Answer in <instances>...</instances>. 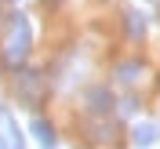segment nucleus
<instances>
[{"instance_id": "f257e3e1", "label": "nucleus", "mask_w": 160, "mask_h": 149, "mask_svg": "<svg viewBox=\"0 0 160 149\" xmlns=\"http://www.w3.org/2000/svg\"><path fill=\"white\" fill-rule=\"evenodd\" d=\"M29 44H33L29 18H26V15H11L8 37H4V62H8V66H18V62L29 55Z\"/></svg>"}, {"instance_id": "20e7f679", "label": "nucleus", "mask_w": 160, "mask_h": 149, "mask_svg": "<svg viewBox=\"0 0 160 149\" xmlns=\"http://www.w3.org/2000/svg\"><path fill=\"white\" fill-rule=\"evenodd\" d=\"M109 91H106V87H91L88 91V109L91 113H106V109H109Z\"/></svg>"}, {"instance_id": "f03ea898", "label": "nucleus", "mask_w": 160, "mask_h": 149, "mask_svg": "<svg viewBox=\"0 0 160 149\" xmlns=\"http://www.w3.org/2000/svg\"><path fill=\"white\" fill-rule=\"evenodd\" d=\"M40 95H44V80H40L37 73H22L18 77V98L26 102V106H37Z\"/></svg>"}, {"instance_id": "0eeeda50", "label": "nucleus", "mask_w": 160, "mask_h": 149, "mask_svg": "<svg viewBox=\"0 0 160 149\" xmlns=\"http://www.w3.org/2000/svg\"><path fill=\"white\" fill-rule=\"evenodd\" d=\"M138 73H142L138 62H128V66H120V69H117V80H120V84H135V80H138Z\"/></svg>"}, {"instance_id": "7ed1b4c3", "label": "nucleus", "mask_w": 160, "mask_h": 149, "mask_svg": "<svg viewBox=\"0 0 160 149\" xmlns=\"http://www.w3.org/2000/svg\"><path fill=\"white\" fill-rule=\"evenodd\" d=\"M0 146H22L18 124H15L11 109H4V106H0Z\"/></svg>"}, {"instance_id": "1a4fd4ad", "label": "nucleus", "mask_w": 160, "mask_h": 149, "mask_svg": "<svg viewBox=\"0 0 160 149\" xmlns=\"http://www.w3.org/2000/svg\"><path fill=\"white\" fill-rule=\"evenodd\" d=\"M135 109H138V102H135V98H124V102H120V113H124V117H131Z\"/></svg>"}, {"instance_id": "423d86ee", "label": "nucleus", "mask_w": 160, "mask_h": 149, "mask_svg": "<svg viewBox=\"0 0 160 149\" xmlns=\"http://www.w3.org/2000/svg\"><path fill=\"white\" fill-rule=\"evenodd\" d=\"M29 131L37 135V142H40V146H55V131H51V124H48V120H33V124H29Z\"/></svg>"}, {"instance_id": "39448f33", "label": "nucleus", "mask_w": 160, "mask_h": 149, "mask_svg": "<svg viewBox=\"0 0 160 149\" xmlns=\"http://www.w3.org/2000/svg\"><path fill=\"white\" fill-rule=\"evenodd\" d=\"M131 142H135V146H153V142H157V124H135Z\"/></svg>"}, {"instance_id": "6e6552de", "label": "nucleus", "mask_w": 160, "mask_h": 149, "mask_svg": "<svg viewBox=\"0 0 160 149\" xmlns=\"http://www.w3.org/2000/svg\"><path fill=\"white\" fill-rule=\"evenodd\" d=\"M128 29H131V37H142V33H146V22H142L138 11H131V15H128Z\"/></svg>"}]
</instances>
